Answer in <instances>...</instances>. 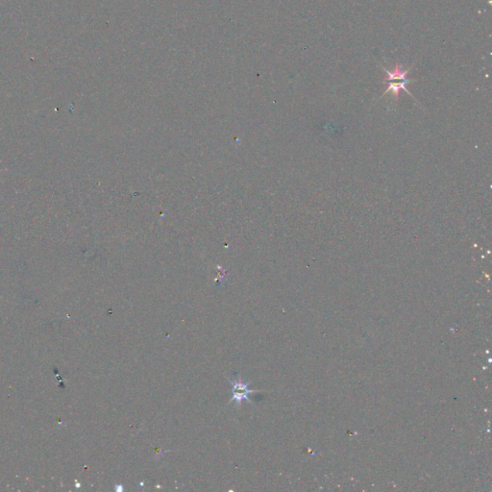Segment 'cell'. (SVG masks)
Returning <instances> with one entry per match:
<instances>
[{"label":"cell","instance_id":"cell-1","mask_svg":"<svg viewBox=\"0 0 492 492\" xmlns=\"http://www.w3.org/2000/svg\"><path fill=\"white\" fill-rule=\"evenodd\" d=\"M402 67H403V64H398V63L395 64V66L392 71H389L385 67H383V72L388 73V78L383 80V83H388V85H389L388 89L383 92V96H384V94H386L389 92H392V94L394 95L395 100H397L399 92L401 90H403V91H406L407 93H409L411 97H413L409 90L407 89V85L409 83L414 82V80H410V79L407 78V75H408V73H410L411 67H410L409 69H406V71H402Z\"/></svg>","mask_w":492,"mask_h":492},{"label":"cell","instance_id":"cell-2","mask_svg":"<svg viewBox=\"0 0 492 492\" xmlns=\"http://www.w3.org/2000/svg\"><path fill=\"white\" fill-rule=\"evenodd\" d=\"M230 383L232 384V391H231L232 398H231V402H236L237 406H239L243 401L251 403V400H250V397L249 396H250L251 393L254 392V391H252V390L249 389L248 383H244L241 380H237V379L230 380Z\"/></svg>","mask_w":492,"mask_h":492}]
</instances>
